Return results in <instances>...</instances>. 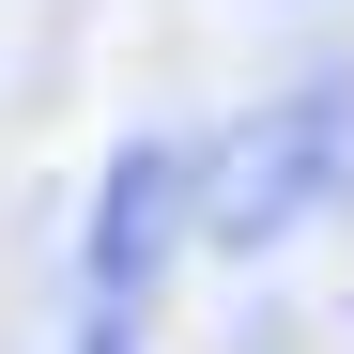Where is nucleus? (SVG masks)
Returning <instances> with one entry per match:
<instances>
[{"mask_svg":"<svg viewBox=\"0 0 354 354\" xmlns=\"http://www.w3.org/2000/svg\"><path fill=\"white\" fill-rule=\"evenodd\" d=\"M185 247H201V139L124 124L93 154V185H77V308H154Z\"/></svg>","mask_w":354,"mask_h":354,"instance_id":"nucleus-1","label":"nucleus"},{"mask_svg":"<svg viewBox=\"0 0 354 354\" xmlns=\"http://www.w3.org/2000/svg\"><path fill=\"white\" fill-rule=\"evenodd\" d=\"M292 231H324V169H308V139H292V108L262 93V108H231V124L201 139V247L216 262H277Z\"/></svg>","mask_w":354,"mask_h":354,"instance_id":"nucleus-2","label":"nucleus"},{"mask_svg":"<svg viewBox=\"0 0 354 354\" xmlns=\"http://www.w3.org/2000/svg\"><path fill=\"white\" fill-rule=\"evenodd\" d=\"M277 108H292V139H308V169H324V216H354V62H339V46L292 62Z\"/></svg>","mask_w":354,"mask_h":354,"instance_id":"nucleus-3","label":"nucleus"},{"mask_svg":"<svg viewBox=\"0 0 354 354\" xmlns=\"http://www.w3.org/2000/svg\"><path fill=\"white\" fill-rule=\"evenodd\" d=\"M62 354H154V308H77Z\"/></svg>","mask_w":354,"mask_h":354,"instance_id":"nucleus-4","label":"nucleus"}]
</instances>
